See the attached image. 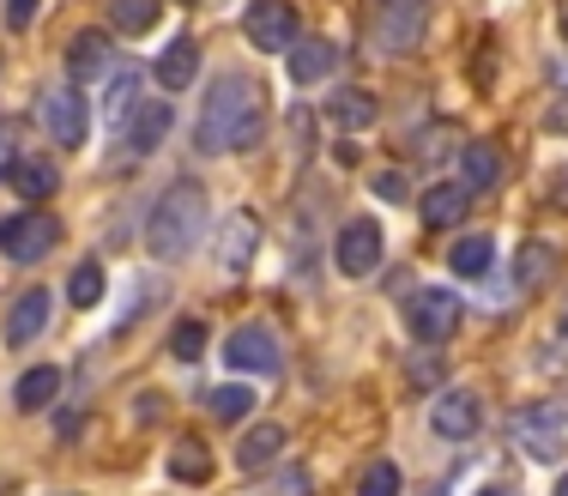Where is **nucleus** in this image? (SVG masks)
<instances>
[{
    "instance_id": "obj_1",
    "label": "nucleus",
    "mask_w": 568,
    "mask_h": 496,
    "mask_svg": "<svg viewBox=\"0 0 568 496\" xmlns=\"http://www.w3.org/2000/svg\"><path fill=\"white\" fill-rule=\"evenodd\" d=\"M261 133H266V91L248 73H219L206 85V103H200L194 145L206 158H230V152H248Z\"/></svg>"
},
{
    "instance_id": "obj_2",
    "label": "nucleus",
    "mask_w": 568,
    "mask_h": 496,
    "mask_svg": "<svg viewBox=\"0 0 568 496\" xmlns=\"http://www.w3.org/2000/svg\"><path fill=\"white\" fill-rule=\"evenodd\" d=\"M200 236H206V188L182 176L158 194L152 219H145V254L152 261H182L187 249H200Z\"/></svg>"
},
{
    "instance_id": "obj_3",
    "label": "nucleus",
    "mask_w": 568,
    "mask_h": 496,
    "mask_svg": "<svg viewBox=\"0 0 568 496\" xmlns=\"http://www.w3.org/2000/svg\"><path fill=\"white\" fill-rule=\"evenodd\" d=\"M508 442L532 460H557L568 442V399H532L508 418Z\"/></svg>"
},
{
    "instance_id": "obj_4",
    "label": "nucleus",
    "mask_w": 568,
    "mask_h": 496,
    "mask_svg": "<svg viewBox=\"0 0 568 496\" xmlns=\"http://www.w3.org/2000/svg\"><path fill=\"white\" fill-rule=\"evenodd\" d=\"M242 37H248L254 49H266V55H291L303 24H296L291 0H254V7L242 12Z\"/></svg>"
},
{
    "instance_id": "obj_5",
    "label": "nucleus",
    "mask_w": 568,
    "mask_h": 496,
    "mask_svg": "<svg viewBox=\"0 0 568 496\" xmlns=\"http://www.w3.org/2000/svg\"><path fill=\"white\" fill-rule=\"evenodd\" d=\"M459 297L454 291H442V285H429V291H417L412 297V310H405V321H412V333H417V345H448L454 333H459Z\"/></svg>"
},
{
    "instance_id": "obj_6",
    "label": "nucleus",
    "mask_w": 568,
    "mask_h": 496,
    "mask_svg": "<svg viewBox=\"0 0 568 496\" xmlns=\"http://www.w3.org/2000/svg\"><path fill=\"white\" fill-rule=\"evenodd\" d=\"M55 243H61V224L49 219V212H19V219L0 224V254H7V261H19V266L43 261Z\"/></svg>"
},
{
    "instance_id": "obj_7",
    "label": "nucleus",
    "mask_w": 568,
    "mask_h": 496,
    "mask_svg": "<svg viewBox=\"0 0 568 496\" xmlns=\"http://www.w3.org/2000/svg\"><path fill=\"white\" fill-rule=\"evenodd\" d=\"M43 128H49V140H55L61 152H79V145H85V133H91V103L79 98L73 85L43 91Z\"/></svg>"
},
{
    "instance_id": "obj_8",
    "label": "nucleus",
    "mask_w": 568,
    "mask_h": 496,
    "mask_svg": "<svg viewBox=\"0 0 568 496\" xmlns=\"http://www.w3.org/2000/svg\"><path fill=\"white\" fill-rule=\"evenodd\" d=\"M382 224L375 219H351L339 231V243H333V266H339L345 279H369L375 266H382Z\"/></svg>"
},
{
    "instance_id": "obj_9",
    "label": "nucleus",
    "mask_w": 568,
    "mask_h": 496,
    "mask_svg": "<svg viewBox=\"0 0 568 496\" xmlns=\"http://www.w3.org/2000/svg\"><path fill=\"white\" fill-rule=\"evenodd\" d=\"M478 424H484V399L471 394V387H448V394H436V406H429V431L442 442L478 436Z\"/></svg>"
},
{
    "instance_id": "obj_10",
    "label": "nucleus",
    "mask_w": 568,
    "mask_h": 496,
    "mask_svg": "<svg viewBox=\"0 0 568 496\" xmlns=\"http://www.w3.org/2000/svg\"><path fill=\"white\" fill-rule=\"evenodd\" d=\"M224 364L230 370H254V375H273L284 364V352H278V340H273V327H261V321H248V327H236L224 340Z\"/></svg>"
},
{
    "instance_id": "obj_11",
    "label": "nucleus",
    "mask_w": 568,
    "mask_h": 496,
    "mask_svg": "<svg viewBox=\"0 0 568 496\" xmlns=\"http://www.w3.org/2000/svg\"><path fill=\"white\" fill-rule=\"evenodd\" d=\"M417 31H424V7L417 0H382V12H375V49L382 55H405L417 43Z\"/></svg>"
},
{
    "instance_id": "obj_12",
    "label": "nucleus",
    "mask_w": 568,
    "mask_h": 496,
    "mask_svg": "<svg viewBox=\"0 0 568 496\" xmlns=\"http://www.w3.org/2000/svg\"><path fill=\"white\" fill-rule=\"evenodd\" d=\"M49 315H55V297H49V291H19V303H12V315H7V345L12 352L31 345V340H43Z\"/></svg>"
},
{
    "instance_id": "obj_13",
    "label": "nucleus",
    "mask_w": 568,
    "mask_h": 496,
    "mask_svg": "<svg viewBox=\"0 0 568 496\" xmlns=\"http://www.w3.org/2000/svg\"><path fill=\"white\" fill-rule=\"evenodd\" d=\"M115 67V49L103 31H79L73 43H67V73H73V85H91V79H103Z\"/></svg>"
},
{
    "instance_id": "obj_14",
    "label": "nucleus",
    "mask_w": 568,
    "mask_h": 496,
    "mask_svg": "<svg viewBox=\"0 0 568 496\" xmlns=\"http://www.w3.org/2000/svg\"><path fill=\"white\" fill-rule=\"evenodd\" d=\"M284 67H291L296 85H315V79H327L333 67H339V49H333L327 37H296V49L284 55Z\"/></svg>"
},
{
    "instance_id": "obj_15",
    "label": "nucleus",
    "mask_w": 568,
    "mask_h": 496,
    "mask_svg": "<svg viewBox=\"0 0 568 496\" xmlns=\"http://www.w3.org/2000/svg\"><path fill=\"white\" fill-rule=\"evenodd\" d=\"M417 206H424L429 231H454V224L466 219V206H471V188L466 182H436L424 200H417Z\"/></svg>"
},
{
    "instance_id": "obj_16",
    "label": "nucleus",
    "mask_w": 568,
    "mask_h": 496,
    "mask_svg": "<svg viewBox=\"0 0 568 496\" xmlns=\"http://www.w3.org/2000/svg\"><path fill=\"white\" fill-rule=\"evenodd\" d=\"M158 85L164 91H182V85H194V73H200V43L194 37H175V43L164 49V55H158Z\"/></svg>"
},
{
    "instance_id": "obj_17",
    "label": "nucleus",
    "mask_w": 568,
    "mask_h": 496,
    "mask_svg": "<svg viewBox=\"0 0 568 496\" xmlns=\"http://www.w3.org/2000/svg\"><path fill=\"white\" fill-rule=\"evenodd\" d=\"M7 182H12V194L43 200V194H55V188H61V170L49 164V158H12V164H7Z\"/></svg>"
},
{
    "instance_id": "obj_18",
    "label": "nucleus",
    "mask_w": 568,
    "mask_h": 496,
    "mask_svg": "<svg viewBox=\"0 0 568 496\" xmlns=\"http://www.w3.org/2000/svg\"><path fill=\"white\" fill-rule=\"evenodd\" d=\"M170 122H175V110L170 103H145L140 115H128V152H158L164 145V133H170Z\"/></svg>"
},
{
    "instance_id": "obj_19",
    "label": "nucleus",
    "mask_w": 568,
    "mask_h": 496,
    "mask_svg": "<svg viewBox=\"0 0 568 496\" xmlns=\"http://www.w3.org/2000/svg\"><path fill=\"white\" fill-rule=\"evenodd\" d=\"M55 394H61V370L43 364V370H24V375H19V387H12V406H19V412H43V406H55Z\"/></svg>"
},
{
    "instance_id": "obj_20",
    "label": "nucleus",
    "mask_w": 568,
    "mask_h": 496,
    "mask_svg": "<svg viewBox=\"0 0 568 496\" xmlns=\"http://www.w3.org/2000/svg\"><path fill=\"white\" fill-rule=\"evenodd\" d=\"M459 182L471 188V194H484V188H496L503 182V158H496V145H466V152H459Z\"/></svg>"
},
{
    "instance_id": "obj_21",
    "label": "nucleus",
    "mask_w": 568,
    "mask_h": 496,
    "mask_svg": "<svg viewBox=\"0 0 568 496\" xmlns=\"http://www.w3.org/2000/svg\"><path fill=\"white\" fill-rule=\"evenodd\" d=\"M254 243H261V224H254V212H242V219H230V224H224V249H219V261L230 266V273H242V266L254 261Z\"/></svg>"
},
{
    "instance_id": "obj_22",
    "label": "nucleus",
    "mask_w": 568,
    "mask_h": 496,
    "mask_svg": "<svg viewBox=\"0 0 568 496\" xmlns=\"http://www.w3.org/2000/svg\"><path fill=\"white\" fill-rule=\"evenodd\" d=\"M278 454H284V424H254V431L236 442V466H248V473L266 460H278Z\"/></svg>"
},
{
    "instance_id": "obj_23",
    "label": "nucleus",
    "mask_w": 568,
    "mask_h": 496,
    "mask_svg": "<svg viewBox=\"0 0 568 496\" xmlns=\"http://www.w3.org/2000/svg\"><path fill=\"white\" fill-rule=\"evenodd\" d=\"M490 261H496V243L484 231L478 236H459V243L448 249V266L459 279H484V273H490Z\"/></svg>"
},
{
    "instance_id": "obj_24",
    "label": "nucleus",
    "mask_w": 568,
    "mask_h": 496,
    "mask_svg": "<svg viewBox=\"0 0 568 496\" xmlns=\"http://www.w3.org/2000/svg\"><path fill=\"white\" fill-rule=\"evenodd\" d=\"M327 115H333L339 128H369V122H375V98H369L363 85H345V91H333Z\"/></svg>"
},
{
    "instance_id": "obj_25",
    "label": "nucleus",
    "mask_w": 568,
    "mask_h": 496,
    "mask_svg": "<svg viewBox=\"0 0 568 496\" xmlns=\"http://www.w3.org/2000/svg\"><path fill=\"white\" fill-rule=\"evenodd\" d=\"M206 412H212V418H224V424L248 418V412H254V387H242V382L206 387Z\"/></svg>"
},
{
    "instance_id": "obj_26",
    "label": "nucleus",
    "mask_w": 568,
    "mask_h": 496,
    "mask_svg": "<svg viewBox=\"0 0 568 496\" xmlns=\"http://www.w3.org/2000/svg\"><path fill=\"white\" fill-rule=\"evenodd\" d=\"M550 273H557V249H550V243H526V249H520V261H514V279H520V285L532 291V285H545Z\"/></svg>"
},
{
    "instance_id": "obj_27",
    "label": "nucleus",
    "mask_w": 568,
    "mask_h": 496,
    "mask_svg": "<svg viewBox=\"0 0 568 496\" xmlns=\"http://www.w3.org/2000/svg\"><path fill=\"white\" fill-rule=\"evenodd\" d=\"M110 24L128 37H145L158 24V0H110Z\"/></svg>"
},
{
    "instance_id": "obj_28",
    "label": "nucleus",
    "mask_w": 568,
    "mask_h": 496,
    "mask_svg": "<svg viewBox=\"0 0 568 496\" xmlns=\"http://www.w3.org/2000/svg\"><path fill=\"white\" fill-rule=\"evenodd\" d=\"M67 297H73L79 310H98V303H103V266L98 261H79L73 279H67Z\"/></svg>"
},
{
    "instance_id": "obj_29",
    "label": "nucleus",
    "mask_w": 568,
    "mask_h": 496,
    "mask_svg": "<svg viewBox=\"0 0 568 496\" xmlns=\"http://www.w3.org/2000/svg\"><path fill=\"white\" fill-rule=\"evenodd\" d=\"M170 478H182V485H206V478H212V454L200 448V442L175 448V454H170Z\"/></svg>"
},
{
    "instance_id": "obj_30",
    "label": "nucleus",
    "mask_w": 568,
    "mask_h": 496,
    "mask_svg": "<svg viewBox=\"0 0 568 496\" xmlns=\"http://www.w3.org/2000/svg\"><path fill=\"white\" fill-rule=\"evenodd\" d=\"M357 496H405V478H399V466H394V460H375V466H363V478H357Z\"/></svg>"
},
{
    "instance_id": "obj_31",
    "label": "nucleus",
    "mask_w": 568,
    "mask_h": 496,
    "mask_svg": "<svg viewBox=\"0 0 568 496\" xmlns=\"http://www.w3.org/2000/svg\"><path fill=\"white\" fill-rule=\"evenodd\" d=\"M248 496H315V478L303 473V466H284V473H273V478H261Z\"/></svg>"
},
{
    "instance_id": "obj_32",
    "label": "nucleus",
    "mask_w": 568,
    "mask_h": 496,
    "mask_svg": "<svg viewBox=\"0 0 568 496\" xmlns=\"http://www.w3.org/2000/svg\"><path fill=\"white\" fill-rule=\"evenodd\" d=\"M170 352L182 357V364H200V352H206V321H182V327L170 333Z\"/></svg>"
},
{
    "instance_id": "obj_33",
    "label": "nucleus",
    "mask_w": 568,
    "mask_h": 496,
    "mask_svg": "<svg viewBox=\"0 0 568 496\" xmlns=\"http://www.w3.org/2000/svg\"><path fill=\"white\" fill-rule=\"evenodd\" d=\"M133 98H140V73H121L115 91H110V103H103V115H110V122H128V115H133Z\"/></svg>"
},
{
    "instance_id": "obj_34",
    "label": "nucleus",
    "mask_w": 568,
    "mask_h": 496,
    "mask_svg": "<svg viewBox=\"0 0 568 496\" xmlns=\"http://www.w3.org/2000/svg\"><path fill=\"white\" fill-rule=\"evenodd\" d=\"M375 200H387V206H394V200H405V194H412V188H405V176H399V170H375Z\"/></svg>"
},
{
    "instance_id": "obj_35",
    "label": "nucleus",
    "mask_w": 568,
    "mask_h": 496,
    "mask_svg": "<svg viewBox=\"0 0 568 496\" xmlns=\"http://www.w3.org/2000/svg\"><path fill=\"white\" fill-rule=\"evenodd\" d=\"M31 19H37V0H7V24H12V31H24Z\"/></svg>"
},
{
    "instance_id": "obj_36",
    "label": "nucleus",
    "mask_w": 568,
    "mask_h": 496,
    "mask_svg": "<svg viewBox=\"0 0 568 496\" xmlns=\"http://www.w3.org/2000/svg\"><path fill=\"white\" fill-rule=\"evenodd\" d=\"M550 128H557V133H568V91L557 98V110H550Z\"/></svg>"
},
{
    "instance_id": "obj_37",
    "label": "nucleus",
    "mask_w": 568,
    "mask_h": 496,
    "mask_svg": "<svg viewBox=\"0 0 568 496\" xmlns=\"http://www.w3.org/2000/svg\"><path fill=\"white\" fill-rule=\"evenodd\" d=\"M562 37H568V0H562Z\"/></svg>"
},
{
    "instance_id": "obj_38",
    "label": "nucleus",
    "mask_w": 568,
    "mask_h": 496,
    "mask_svg": "<svg viewBox=\"0 0 568 496\" xmlns=\"http://www.w3.org/2000/svg\"><path fill=\"white\" fill-rule=\"evenodd\" d=\"M478 496H514V490H478Z\"/></svg>"
},
{
    "instance_id": "obj_39",
    "label": "nucleus",
    "mask_w": 568,
    "mask_h": 496,
    "mask_svg": "<svg viewBox=\"0 0 568 496\" xmlns=\"http://www.w3.org/2000/svg\"><path fill=\"white\" fill-rule=\"evenodd\" d=\"M557 496H568V473H562V485H557Z\"/></svg>"
},
{
    "instance_id": "obj_40",
    "label": "nucleus",
    "mask_w": 568,
    "mask_h": 496,
    "mask_svg": "<svg viewBox=\"0 0 568 496\" xmlns=\"http://www.w3.org/2000/svg\"><path fill=\"white\" fill-rule=\"evenodd\" d=\"M562 333H568V303H562Z\"/></svg>"
},
{
    "instance_id": "obj_41",
    "label": "nucleus",
    "mask_w": 568,
    "mask_h": 496,
    "mask_svg": "<svg viewBox=\"0 0 568 496\" xmlns=\"http://www.w3.org/2000/svg\"><path fill=\"white\" fill-rule=\"evenodd\" d=\"M429 496H442V490H429Z\"/></svg>"
}]
</instances>
